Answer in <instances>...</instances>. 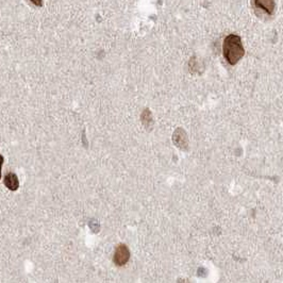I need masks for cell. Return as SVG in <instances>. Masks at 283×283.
<instances>
[{"label":"cell","mask_w":283,"mask_h":283,"mask_svg":"<svg viewBox=\"0 0 283 283\" xmlns=\"http://www.w3.org/2000/svg\"><path fill=\"white\" fill-rule=\"evenodd\" d=\"M223 51L226 60H227L231 65H236L245 53L244 47L242 45L241 37L236 34L228 35L224 40Z\"/></svg>","instance_id":"cell-1"},{"label":"cell","mask_w":283,"mask_h":283,"mask_svg":"<svg viewBox=\"0 0 283 283\" xmlns=\"http://www.w3.org/2000/svg\"><path fill=\"white\" fill-rule=\"evenodd\" d=\"M129 259H130V252H129V248L125 244H120L116 247L114 257H113V262L116 266H124L129 262Z\"/></svg>","instance_id":"cell-2"},{"label":"cell","mask_w":283,"mask_h":283,"mask_svg":"<svg viewBox=\"0 0 283 283\" xmlns=\"http://www.w3.org/2000/svg\"><path fill=\"white\" fill-rule=\"evenodd\" d=\"M4 184H5V187L11 191L18 190L19 181H18L17 176H16L14 173H9L4 178Z\"/></svg>","instance_id":"cell-3"},{"label":"cell","mask_w":283,"mask_h":283,"mask_svg":"<svg viewBox=\"0 0 283 283\" xmlns=\"http://www.w3.org/2000/svg\"><path fill=\"white\" fill-rule=\"evenodd\" d=\"M255 3L268 14L272 15L275 11V0H255Z\"/></svg>","instance_id":"cell-4"},{"label":"cell","mask_w":283,"mask_h":283,"mask_svg":"<svg viewBox=\"0 0 283 283\" xmlns=\"http://www.w3.org/2000/svg\"><path fill=\"white\" fill-rule=\"evenodd\" d=\"M30 1L33 4H35L36 6H42L43 4V0H30Z\"/></svg>","instance_id":"cell-5"},{"label":"cell","mask_w":283,"mask_h":283,"mask_svg":"<svg viewBox=\"0 0 283 283\" xmlns=\"http://www.w3.org/2000/svg\"><path fill=\"white\" fill-rule=\"evenodd\" d=\"M3 161H4V159H3V157L0 155V179H1V168H2V164H3Z\"/></svg>","instance_id":"cell-6"},{"label":"cell","mask_w":283,"mask_h":283,"mask_svg":"<svg viewBox=\"0 0 283 283\" xmlns=\"http://www.w3.org/2000/svg\"><path fill=\"white\" fill-rule=\"evenodd\" d=\"M177 283H191V281H189V280H185V279H181V280L178 281Z\"/></svg>","instance_id":"cell-7"}]
</instances>
